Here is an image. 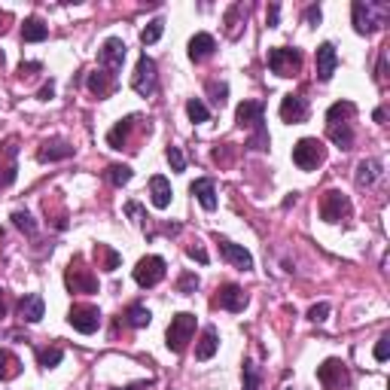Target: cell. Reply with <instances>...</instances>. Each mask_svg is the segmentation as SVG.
Segmentation results:
<instances>
[{
	"instance_id": "obj_45",
	"label": "cell",
	"mask_w": 390,
	"mask_h": 390,
	"mask_svg": "<svg viewBox=\"0 0 390 390\" xmlns=\"http://www.w3.org/2000/svg\"><path fill=\"white\" fill-rule=\"evenodd\" d=\"M34 70H43V64H40V61H31V64L22 61V68H18V77H22V80H25V77H34Z\"/></svg>"
},
{
	"instance_id": "obj_1",
	"label": "cell",
	"mask_w": 390,
	"mask_h": 390,
	"mask_svg": "<svg viewBox=\"0 0 390 390\" xmlns=\"http://www.w3.org/2000/svg\"><path fill=\"white\" fill-rule=\"evenodd\" d=\"M354 113H357V107L351 101H339L327 113V134L341 150H351V144H354V128H351V116Z\"/></svg>"
},
{
	"instance_id": "obj_50",
	"label": "cell",
	"mask_w": 390,
	"mask_h": 390,
	"mask_svg": "<svg viewBox=\"0 0 390 390\" xmlns=\"http://www.w3.org/2000/svg\"><path fill=\"white\" fill-rule=\"evenodd\" d=\"M6 22H9V15H6V13H0V34L6 31Z\"/></svg>"
},
{
	"instance_id": "obj_17",
	"label": "cell",
	"mask_w": 390,
	"mask_h": 390,
	"mask_svg": "<svg viewBox=\"0 0 390 390\" xmlns=\"http://www.w3.org/2000/svg\"><path fill=\"white\" fill-rule=\"evenodd\" d=\"M281 119L290 125H299L308 119V101H305L302 95H287L281 101Z\"/></svg>"
},
{
	"instance_id": "obj_19",
	"label": "cell",
	"mask_w": 390,
	"mask_h": 390,
	"mask_svg": "<svg viewBox=\"0 0 390 390\" xmlns=\"http://www.w3.org/2000/svg\"><path fill=\"white\" fill-rule=\"evenodd\" d=\"M73 156V146L61 137H52V141H43L40 150H37V159L40 162H61V159H70Z\"/></svg>"
},
{
	"instance_id": "obj_20",
	"label": "cell",
	"mask_w": 390,
	"mask_h": 390,
	"mask_svg": "<svg viewBox=\"0 0 390 390\" xmlns=\"http://www.w3.org/2000/svg\"><path fill=\"white\" fill-rule=\"evenodd\" d=\"M336 64H339L336 46H332V43H320L317 46V80L320 82H329L332 73H336Z\"/></svg>"
},
{
	"instance_id": "obj_46",
	"label": "cell",
	"mask_w": 390,
	"mask_h": 390,
	"mask_svg": "<svg viewBox=\"0 0 390 390\" xmlns=\"http://www.w3.org/2000/svg\"><path fill=\"white\" fill-rule=\"evenodd\" d=\"M305 22H308V25H320V6H308V9H305Z\"/></svg>"
},
{
	"instance_id": "obj_41",
	"label": "cell",
	"mask_w": 390,
	"mask_h": 390,
	"mask_svg": "<svg viewBox=\"0 0 390 390\" xmlns=\"http://www.w3.org/2000/svg\"><path fill=\"white\" fill-rule=\"evenodd\" d=\"M195 290H199V277H195L192 272H187V275H183L180 281H177V293L189 296V293H195Z\"/></svg>"
},
{
	"instance_id": "obj_23",
	"label": "cell",
	"mask_w": 390,
	"mask_h": 390,
	"mask_svg": "<svg viewBox=\"0 0 390 390\" xmlns=\"http://www.w3.org/2000/svg\"><path fill=\"white\" fill-rule=\"evenodd\" d=\"M43 311H46V305H43V296H37V293L25 296V299L18 302V317H22L25 323H37V320L43 317Z\"/></svg>"
},
{
	"instance_id": "obj_28",
	"label": "cell",
	"mask_w": 390,
	"mask_h": 390,
	"mask_svg": "<svg viewBox=\"0 0 390 390\" xmlns=\"http://www.w3.org/2000/svg\"><path fill=\"white\" fill-rule=\"evenodd\" d=\"M378 174H382V162H378V159H363L357 165V187L360 189L372 187V183L378 180Z\"/></svg>"
},
{
	"instance_id": "obj_6",
	"label": "cell",
	"mask_w": 390,
	"mask_h": 390,
	"mask_svg": "<svg viewBox=\"0 0 390 390\" xmlns=\"http://www.w3.org/2000/svg\"><path fill=\"white\" fill-rule=\"evenodd\" d=\"M323 159H327V146H323V141H317V137H302V141L293 146V162L299 165L302 171L320 168Z\"/></svg>"
},
{
	"instance_id": "obj_13",
	"label": "cell",
	"mask_w": 390,
	"mask_h": 390,
	"mask_svg": "<svg viewBox=\"0 0 390 390\" xmlns=\"http://www.w3.org/2000/svg\"><path fill=\"white\" fill-rule=\"evenodd\" d=\"M68 323L82 336H92L98 327H101V311L95 305H73L70 314H68Z\"/></svg>"
},
{
	"instance_id": "obj_48",
	"label": "cell",
	"mask_w": 390,
	"mask_h": 390,
	"mask_svg": "<svg viewBox=\"0 0 390 390\" xmlns=\"http://www.w3.org/2000/svg\"><path fill=\"white\" fill-rule=\"evenodd\" d=\"M55 95V86H52V82H46V86L40 89V95H37V98H40V101H49Z\"/></svg>"
},
{
	"instance_id": "obj_42",
	"label": "cell",
	"mask_w": 390,
	"mask_h": 390,
	"mask_svg": "<svg viewBox=\"0 0 390 390\" xmlns=\"http://www.w3.org/2000/svg\"><path fill=\"white\" fill-rule=\"evenodd\" d=\"M327 317H329V305H327V302L311 305V311H308V320H311V323H323Z\"/></svg>"
},
{
	"instance_id": "obj_10",
	"label": "cell",
	"mask_w": 390,
	"mask_h": 390,
	"mask_svg": "<svg viewBox=\"0 0 390 390\" xmlns=\"http://www.w3.org/2000/svg\"><path fill=\"white\" fill-rule=\"evenodd\" d=\"M18 137H6L0 144V189H9L18 177Z\"/></svg>"
},
{
	"instance_id": "obj_31",
	"label": "cell",
	"mask_w": 390,
	"mask_h": 390,
	"mask_svg": "<svg viewBox=\"0 0 390 390\" xmlns=\"http://www.w3.org/2000/svg\"><path fill=\"white\" fill-rule=\"evenodd\" d=\"M217 348H220L217 329L208 327V329L201 332V339H199V348H195V357H199V360H210L213 354H217Z\"/></svg>"
},
{
	"instance_id": "obj_30",
	"label": "cell",
	"mask_w": 390,
	"mask_h": 390,
	"mask_svg": "<svg viewBox=\"0 0 390 390\" xmlns=\"http://www.w3.org/2000/svg\"><path fill=\"white\" fill-rule=\"evenodd\" d=\"M150 320H153V314H150V308H144V305H128L122 314V323L125 327H134V329L150 327Z\"/></svg>"
},
{
	"instance_id": "obj_47",
	"label": "cell",
	"mask_w": 390,
	"mask_h": 390,
	"mask_svg": "<svg viewBox=\"0 0 390 390\" xmlns=\"http://www.w3.org/2000/svg\"><path fill=\"white\" fill-rule=\"evenodd\" d=\"M277 15H281V6L272 4L268 6V27H277Z\"/></svg>"
},
{
	"instance_id": "obj_32",
	"label": "cell",
	"mask_w": 390,
	"mask_h": 390,
	"mask_svg": "<svg viewBox=\"0 0 390 390\" xmlns=\"http://www.w3.org/2000/svg\"><path fill=\"white\" fill-rule=\"evenodd\" d=\"M64 360V351L58 345H52V348H37V363H40L43 369H55Z\"/></svg>"
},
{
	"instance_id": "obj_39",
	"label": "cell",
	"mask_w": 390,
	"mask_h": 390,
	"mask_svg": "<svg viewBox=\"0 0 390 390\" xmlns=\"http://www.w3.org/2000/svg\"><path fill=\"white\" fill-rule=\"evenodd\" d=\"M259 382H263V378H259V369L250 363H244V390H259Z\"/></svg>"
},
{
	"instance_id": "obj_8",
	"label": "cell",
	"mask_w": 390,
	"mask_h": 390,
	"mask_svg": "<svg viewBox=\"0 0 390 390\" xmlns=\"http://www.w3.org/2000/svg\"><path fill=\"white\" fill-rule=\"evenodd\" d=\"M320 217L327 222H348L351 220V199L339 189L323 192L320 199Z\"/></svg>"
},
{
	"instance_id": "obj_24",
	"label": "cell",
	"mask_w": 390,
	"mask_h": 390,
	"mask_svg": "<svg viewBox=\"0 0 390 390\" xmlns=\"http://www.w3.org/2000/svg\"><path fill=\"white\" fill-rule=\"evenodd\" d=\"M189 192L199 199V204L204 210H213L217 208V189H213V180H208V177H201V180H195L192 187H189Z\"/></svg>"
},
{
	"instance_id": "obj_2",
	"label": "cell",
	"mask_w": 390,
	"mask_h": 390,
	"mask_svg": "<svg viewBox=\"0 0 390 390\" xmlns=\"http://www.w3.org/2000/svg\"><path fill=\"white\" fill-rule=\"evenodd\" d=\"M351 13H354V27L357 34H375L382 31L387 25V15H390V6L387 4H378V0H354V6H351Z\"/></svg>"
},
{
	"instance_id": "obj_27",
	"label": "cell",
	"mask_w": 390,
	"mask_h": 390,
	"mask_svg": "<svg viewBox=\"0 0 390 390\" xmlns=\"http://www.w3.org/2000/svg\"><path fill=\"white\" fill-rule=\"evenodd\" d=\"M46 37H49V27L43 25V18H37V15L25 18V25H22V40L25 43H43Z\"/></svg>"
},
{
	"instance_id": "obj_14",
	"label": "cell",
	"mask_w": 390,
	"mask_h": 390,
	"mask_svg": "<svg viewBox=\"0 0 390 390\" xmlns=\"http://www.w3.org/2000/svg\"><path fill=\"white\" fill-rule=\"evenodd\" d=\"M162 277H165V259L162 256H144L141 263L134 265L137 287H156V284H162Z\"/></svg>"
},
{
	"instance_id": "obj_33",
	"label": "cell",
	"mask_w": 390,
	"mask_h": 390,
	"mask_svg": "<svg viewBox=\"0 0 390 390\" xmlns=\"http://www.w3.org/2000/svg\"><path fill=\"white\" fill-rule=\"evenodd\" d=\"M107 180L113 183V187H125V183L132 180V168H128V165H110V168H107Z\"/></svg>"
},
{
	"instance_id": "obj_5",
	"label": "cell",
	"mask_w": 390,
	"mask_h": 390,
	"mask_svg": "<svg viewBox=\"0 0 390 390\" xmlns=\"http://www.w3.org/2000/svg\"><path fill=\"white\" fill-rule=\"evenodd\" d=\"M64 284L70 293H98V275L82 263V256H73L68 272H64Z\"/></svg>"
},
{
	"instance_id": "obj_44",
	"label": "cell",
	"mask_w": 390,
	"mask_h": 390,
	"mask_svg": "<svg viewBox=\"0 0 390 390\" xmlns=\"http://www.w3.org/2000/svg\"><path fill=\"white\" fill-rule=\"evenodd\" d=\"M187 253H189V256L195 259V263H201V265H204V263H208V250H204V247L199 244V241H192V244L187 247Z\"/></svg>"
},
{
	"instance_id": "obj_35",
	"label": "cell",
	"mask_w": 390,
	"mask_h": 390,
	"mask_svg": "<svg viewBox=\"0 0 390 390\" xmlns=\"http://www.w3.org/2000/svg\"><path fill=\"white\" fill-rule=\"evenodd\" d=\"M162 31H165V22H162V18H153V22H150V25H146L144 31H141V43H144V46L156 43V40H159V37H162Z\"/></svg>"
},
{
	"instance_id": "obj_43",
	"label": "cell",
	"mask_w": 390,
	"mask_h": 390,
	"mask_svg": "<svg viewBox=\"0 0 390 390\" xmlns=\"http://www.w3.org/2000/svg\"><path fill=\"white\" fill-rule=\"evenodd\" d=\"M387 357H390V336H382V339H378V345H375V360H378V363H384Z\"/></svg>"
},
{
	"instance_id": "obj_49",
	"label": "cell",
	"mask_w": 390,
	"mask_h": 390,
	"mask_svg": "<svg viewBox=\"0 0 390 390\" xmlns=\"http://www.w3.org/2000/svg\"><path fill=\"white\" fill-rule=\"evenodd\" d=\"M6 308H9V305H6V293L0 290V317H6Z\"/></svg>"
},
{
	"instance_id": "obj_12",
	"label": "cell",
	"mask_w": 390,
	"mask_h": 390,
	"mask_svg": "<svg viewBox=\"0 0 390 390\" xmlns=\"http://www.w3.org/2000/svg\"><path fill=\"white\" fill-rule=\"evenodd\" d=\"M317 382L327 390H341V387L351 384V372H348V366L341 363V360L332 357L323 366H317Z\"/></svg>"
},
{
	"instance_id": "obj_21",
	"label": "cell",
	"mask_w": 390,
	"mask_h": 390,
	"mask_svg": "<svg viewBox=\"0 0 390 390\" xmlns=\"http://www.w3.org/2000/svg\"><path fill=\"white\" fill-rule=\"evenodd\" d=\"M89 92L95 98H110L116 92V77L113 73H107V70H95V73H89Z\"/></svg>"
},
{
	"instance_id": "obj_18",
	"label": "cell",
	"mask_w": 390,
	"mask_h": 390,
	"mask_svg": "<svg viewBox=\"0 0 390 390\" xmlns=\"http://www.w3.org/2000/svg\"><path fill=\"white\" fill-rule=\"evenodd\" d=\"M217 244H220V253L226 256L235 268H241V272H250V268H253V256H250L241 244H232L229 238H220V235H217Z\"/></svg>"
},
{
	"instance_id": "obj_7",
	"label": "cell",
	"mask_w": 390,
	"mask_h": 390,
	"mask_svg": "<svg viewBox=\"0 0 390 390\" xmlns=\"http://www.w3.org/2000/svg\"><path fill=\"white\" fill-rule=\"evenodd\" d=\"M268 68L277 77H296L302 70V52L287 49V46H275V49H268Z\"/></svg>"
},
{
	"instance_id": "obj_26",
	"label": "cell",
	"mask_w": 390,
	"mask_h": 390,
	"mask_svg": "<svg viewBox=\"0 0 390 390\" xmlns=\"http://www.w3.org/2000/svg\"><path fill=\"white\" fill-rule=\"evenodd\" d=\"M95 263H98L101 272H116V268L122 265V256H119L110 244H95Z\"/></svg>"
},
{
	"instance_id": "obj_4",
	"label": "cell",
	"mask_w": 390,
	"mask_h": 390,
	"mask_svg": "<svg viewBox=\"0 0 390 390\" xmlns=\"http://www.w3.org/2000/svg\"><path fill=\"white\" fill-rule=\"evenodd\" d=\"M195 336V314H189V311H180V314H174L171 317V327H168V351H174V354H183L187 351V345H189V339Z\"/></svg>"
},
{
	"instance_id": "obj_38",
	"label": "cell",
	"mask_w": 390,
	"mask_h": 390,
	"mask_svg": "<svg viewBox=\"0 0 390 390\" xmlns=\"http://www.w3.org/2000/svg\"><path fill=\"white\" fill-rule=\"evenodd\" d=\"M208 95H210V101H213V104H217V107H222V104H226V95H229V86H226V82H217V80H210V82H208Z\"/></svg>"
},
{
	"instance_id": "obj_16",
	"label": "cell",
	"mask_w": 390,
	"mask_h": 390,
	"mask_svg": "<svg viewBox=\"0 0 390 390\" xmlns=\"http://www.w3.org/2000/svg\"><path fill=\"white\" fill-rule=\"evenodd\" d=\"M213 302H217L222 311L238 314V311H244V308H247V293L241 290L238 284H222L220 290H217V299H213Z\"/></svg>"
},
{
	"instance_id": "obj_9",
	"label": "cell",
	"mask_w": 390,
	"mask_h": 390,
	"mask_svg": "<svg viewBox=\"0 0 390 390\" xmlns=\"http://www.w3.org/2000/svg\"><path fill=\"white\" fill-rule=\"evenodd\" d=\"M156 86H159V73H156V61L150 58V55H141L137 58V68H134V77H132V89L137 92L141 98H150Z\"/></svg>"
},
{
	"instance_id": "obj_11",
	"label": "cell",
	"mask_w": 390,
	"mask_h": 390,
	"mask_svg": "<svg viewBox=\"0 0 390 390\" xmlns=\"http://www.w3.org/2000/svg\"><path fill=\"white\" fill-rule=\"evenodd\" d=\"M122 61H125V43L119 40V37H107L104 46L98 49V64H101V70H107V73H116L122 70Z\"/></svg>"
},
{
	"instance_id": "obj_15",
	"label": "cell",
	"mask_w": 390,
	"mask_h": 390,
	"mask_svg": "<svg viewBox=\"0 0 390 390\" xmlns=\"http://www.w3.org/2000/svg\"><path fill=\"white\" fill-rule=\"evenodd\" d=\"M141 122V116H125L122 122H116L113 128L107 132V144L113 146V150H134L132 146V132Z\"/></svg>"
},
{
	"instance_id": "obj_40",
	"label": "cell",
	"mask_w": 390,
	"mask_h": 390,
	"mask_svg": "<svg viewBox=\"0 0 390 390\" xmlns=\"http://www.w3.org/2000/svg\"><path fill=\"white\" fill-rule=\"evenodd\" d=\"M165 156H168V165H171V168L174 171H187V159H183V153H180V146H168V153H165Z\"/></svg>"
},
{
	"instance_id": "obj_3",
	"label": "cell",
	"mask_w": 390,
	"mask_h": 390,
	"mask_svg": "<svg viewBox=\"0 0 390 390\" xmlns=\"http://www.w3.org/2000/svg\"><path fill=\"white\" fill-rule=\"evenodd\" d=\"M238 125L241 128H253L256 137H253V150H265L268 146V137L263 132V116H265V107L259 104V101H244V104H238Z\"/></svg>"
},
{
	"instance_id": "obj_36",
	"label": "cell",
	"mask_w": 390,
	"mask_h": 390,
	"mask_svg": "<svg viewBox=\"0 0 390 390\" xmlns=\"http://www.w3.org/2000/svg\"><path fill=\"white\" fill-rule=\"evenodd\" d=\"M187 113H189V119H192V122H208V119H210V110L204 107L199 98H192L189 104H187Z\"/></svg>"
},
{
	"instance_id": "obj_34",
	"label": "cell",
	"mask_w": 390,
	"mask_h": 390,
	"mask_svg": "<svg viewBox=\"0 0 390 390\" xmlns=\"http://www.w3.org/2000/svg\"><path fill=\"white\" fill-rule=\"evenodd\" d=\"M238 15H247V9L241 6V4L229 6V13H226V34L232 37V40H235V37H238V31H241V27H238Z\"/></svg>"
},
{
	"instance_id": "obj_25",
	"label": "cell",
	"mask_w": 390,
	"mask_h": 390,
	"mask_svg": "<svg viewBox=\"0 0 390 390\" xmlns=\"http://www.w3.org/2000/svg\"><path fill=\"white\" fill-rule=\"evenodd\" d=\"M150 199L159 210H165L171 204V183L162 177V174H156V177H150Z\"/></svg>"
},
{
	"instance_id": "obj_29",
	"label": "cell",
	"mask_w": 390,
	"mask_h": 390,
	"mask_svg": "<svg viewBox=\"0 0 390 390\" xmlns=\"http://www.w3.org/2000/svg\"><path fill=\"white\" fill-rule=\"evenodd\" d=\"M22 375V360L13 351H0V382H13Z\"/></svg>"
},
{
	"instance_id": "obj_51",
	"label": "cell",
	"mask_w": 390,
	"mask_h": 390,
	"mask_svg": "<svg viewBox=\"0 0 390 390\" xmlns=\"http://www.w3.org/2000/svg\"><path fill=\"white\" fill-rule=\"evenodd\" d=\"M0 68H4V52H0Z\"/></svg>"
},
{
	"instance_id": "obj_37",
	"label": "cell",
	"mask_w": 390,
	"mask_h": 390,
	"mask_svg": "<svg viewBox=\"0 0 390 390\" xmlns=\"http://www.w3.org/2000/svg\"><path fill=\"white\" fill-rule=\"evenodd\" d=\"M13 226L22 229L25 235H34V232H37V222L31 220V213H27V210H15L13 213Z\"/></svg>"
},
{
	"instance_id": "obj_22",
	"label": "cell",
	"mask_w": 390,
	"mask_h": 390,
	"mask_svg": "<svg viewBox=\"0 0 390 390\" xmlns=\"http://www.w3.org/2000/svg\"><path fill=\"white\" fill-rule=\"evenodd\" d=\"M213 52H217V40H213L210 34H195L192 40H189V58H192L195 64L208 61Z\"/></svg>"
}]
</instances>
